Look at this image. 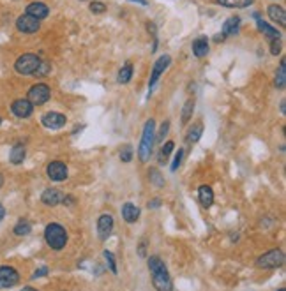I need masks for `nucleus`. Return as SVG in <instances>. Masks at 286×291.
<instances>
[{"label":"nucleus","mask_w":286,"mask_h":291,"mask_svg":"<svg viewBox=\"0 0 286 291\" xmlns=\"http://www.w3.org/2000/svg\"><path fill=\"white\" fill-rule=\"evenodd\" d=\"M140 256H141V258L145 256V240H143V242L140 243Z\"/></svg>","instance_id":"40"},{"label":"nucleus","mask_w":286,"mask_h":291,"mask_svg":"<svg viewBox=\"0 0 286 291\" xmlns=\"http://www.w3.org/2000/svg\"><path fill=\"white\" fill-rule=\"evenodd\" d=\"M67 166L62 161H51L48 166H46V175H48L50 180L53 182H64L67 178Z\"/></svg>","instance_id":"8"},{"label":"nucleus","mask_w":286,"mask_h":291,"mask_svg":"<svg viewBox=\"0 0 286 291\" xmlns=\"http://www.w3.org/2000/svg\"><path fill=\"white\" fill-rule=\"evenodd\" d=\"M252 2L254 0H216V4L228 7V9H244V7L252 5Z\"/></svg>","instance_id":"23"},{"label":"nucleus","mask_w":286,"mask_h":291,"mask_svg":"<svg viewBox=\"0 0 286 291\" xmlns=\"http://www.w3.org/2000/svg\"><path fill=\"white\" fill-rule=\"evenodd\" d=\"M193 55L194 57H198V58H202V57H205V55L209 53V39L205 37V35H202V37H198V39H194L193 41Z\"/></svg>","instance_id":"18"},{"label":"nucleus","mask_w":286,"mask_h":291,"mask_svg":"<svg viewBox=\"0 0 286 291\" xmlns=\"http://www.w3.org/2000/svg\"><path fill=\"white\" fill-rule=\"evenodd\" d=\"M46 274H48V267H41V268H37V270L34 272V279H37V277H44L46 275Z\"/></svg>","instance_id":"38"},{"label":"nucleus","mask_w":286,"mask_h":291,"mask_svg":"<svg viewBox=\"0 0 286 291\" xmlns=\"http://www.w3.org/2000/svg\"><path fill=\"white\" fill-rule=\"evenodd\" d=\"M90 11L96 13V15H101V13L106 11V5L102 4V2H92V4H90Z\"/></svg>","instance_id":"35"},{"label":"nucleus","mask_w":286,"mask_h":291,"mask_svg":"<svg viewBox=\"0 0 286 291\" xmlns=\"http://www.w3.org/2000/svg\"><path fill=\"white\" fill-rule=\"evenodd\" d=\"M102 256H104V259H106L108 267H110L112 274H117V261H115V256H113V252L104 251V252H102Z\"/></svg>","instance_id":"32"},{"label":"nucleus","mask_w":286,"mask_h":291,"mask_svg":"<svg viewBox=\"0 0 286 291\" xmlns=\"http://www.w3.org/2000/svg\"><path fill=\"white\" fill-rule=\"evenodd\" d=\"M21 291H37V290H35V288H32V286H25Z\"/></svg>","instance_id":"43"},{"label":"nucleus","mask_w":286,"mask_h":291,"mask_svg":"<svg viewBox=\"0 0 286 291\" xmlns=\"http://www.w3.org/2000/svg\"><path fill=\"white\" fill-rule=\"evenodd\" d=\"M276 87L279 88V90H285L286 87V60L283 58L281 64H279V69L276 71Z\"/></svg>","instance_id":"25"},{"label":"nucleus","mask_w":286,"mask_h":291,"mask_svg":"<svg viewBox=\"0 0 286 291\" xmlns=\"http://www.w3.org/2000/svg\"><path fill=\"white\" fill-rule=\"evenodd\" d=\"M44 240L53 251H62L67 245V231H66L62 224L50 223L44 228Z\"/></svg>","instance_id":"3"},{"label":"nucleus","mask_w":286,"mask_h":291,"mask_svg":"<svg viewBox=\"0 0 286 291\" xmlns=\"http://www.w3.org/2000/svg\"><path fill=\"white\" fill-rule=\"evenodd\" d=\"M0 124H2V116H0Z\"/></svg>","instance_id":"46"},{"label":"nucleus","mask_w":286,"mask_h":291,"mask_svg":"<svg viewBox=\"0 0 286 291\" xmlns=\"http://www.w3.org/2000/svg\"><path fill=\"white\" fill-rule=\"evenodd\" d=\"M154 141H155V122L154 118L145 122L143 126V132H141V141L138 146V157L141 162L151 161L152 150H154Z\"/></svg>","instance_id":"2"},{"label":"nucleus","mask_w":286,"mask_h":291,"mask_svg":"<svg viewBox=\"0 0 286 291\" xmlns=\"http://www.w3.org/2000/svg\"><path fill=\"white\" fill-rule=\"evenodd\" d=\"M39 64H41V58H39L37 55L23 53L16 58L15 71L18 74H23V76H32V74H35V71H37Z\"/></svg>","instance_id":"4"},{"label":"nucleus","mask_w":286,"mask_h":291,"mask_svg":"<svg viewBox=\"0 0 286 291\" xmlns=\"http://www.w3.org/2000/svg\"><path fill=\"white\" fill-rule=\"evenodd\" d=\"M16 237H27L30 231H32V224L27 221V219H19L18 223L15 224V228H13Z\"/></svg>","instance_id":"26"},{"label":"nucleus","mask_w":286,"mask_h":291,"mask_svg":"<svg viewBox=\"0 0 286 291\" xmlns=\"http://www.w3.org/2000/svg\"><path fill=\"white\" fill-rule=\"evenodd\" d=\"M281 49H283V46H281V41H279V39L270 41V53L272 55H279L281 53Z\"/></svg>","instance_id":"36"},{"label":"nucleus","mask_w":286,"mask_h":291,"mask_svg":"<svg viewBox=\"0 0 286 291\" xmlns=\"http://www.w3.org/2000/svg\"><path fill=\"white\" fill-rule=\"evenodd\" d=\"M182 157H184V150H182V148H179V152L175 154L173 162H171V171H177V168H179L180 162H182Z\"/></svg>","instance_id":"34"},{"label":"nucleus","mask_w":286,"mask_h":291,"mask_svg":"<svg viewBox=\"0 0 286 291\" xmlns=\"http://www.w3.org/2000/svg\"><path fill=\"white\" fill-rule=\"evenodd\" d=\"M161 207V199L159 198H154L152 201H149V209H157Z\"/></svg>","instance_id":"39"},{"label":"nucleus","mask_w":286,"mask_h":291,"mask_svg":"<svg viewBox=\"0 0 286 291\" xmlns=\"http://www.w3.org/2000/svg\"><path fill=\"white\" fill-rule=\"evenodd\" d=\"M149 270L152 274V282L157 291H173V282L168 274V268L159 256L149 258Z\"/></svg>","instance_id":"1"},{"label":"nucleus","mask_w":286,"mask_h":291,"mask_svg":"<svg viewBox=\"0 0 286 291\" xmlns=\"http://www.w3.org/2000/svg\"><path fill=\"white\" fill-rule=\"evenodd\" d=\"M269 18L272 19V21H276V23H279L281 27H285L286 25V11L283 5H277V4H270L269 5Z\"/></svg>","instance_id":"17"},{"label":"nucleus","mask_w":286,"mask_h":291,"mask_svg":"<svg viewBox=\"0 0 286 291\" xmlns=\"http://www.w3.org/2000/svg\"><path fill=\"white\" fill-rule=\"evenodd\" d=\"M64 194L60 193L58 189H44V193L41 194V201H43L46 207H57V205L62 203Z\"/></svg>","instance_id":"15"},{"label":"nucleus","mask_w":286,"mask_h":291,"mask_svg":"<svg viewBox=\"0 0 286 291\" xmlns=\"http://www.w3.org/2000/svg\"><path fill=\"white\" fill-rule=\"evenodd\" d=\"M16 29H18V32H21V34H35V32L41 29V21L29 15H21L16 19Z\"/></svg>","instance_id":"9"},{"label":"nucleus","mask_w":286,"mask_h":291,"mask_svg":"<svg viewBox=\"0 0 286 291\" xmlns=\"http://www.w3.org/2000/svg\"><path fill=\"white\" fill-rule=\"evenodd\" d=\"M2 185H4V177H2V173H0V189H2Z\"/></svg>","instance_id":"44"},{"label":"nucleus","mask_w":286,"mask_h":291,"mask_svg":"<svg viewBox=\"0 0 286 291\" xmlns=\"http://www.w3.org/2000/svg\"><path fill=\"white\" fill-rule=\"evenodd\" d=\"M193 112H194V101L193 99H187L182 108V124H187L191 120V116H193Z\"/></svg>","instance_id":"28"},{"label":"nucleus","mask_w":286,"mask_h":291,"mask_svg":"<svg viewBox=\"0 0 286 291\" xmlns=\"http://www.w3.org/2000/svg\"><path fill=\"white\" fill-rule=\"evenodd\" d=\"M254 18H256V25H258V30L262 32L263 35L267 39H270V41H276V39H281V32L277 29H274V27H270L269 23H265L263 19H260V15H254Z\"/></svg>","instance_id":"16"},{"label":"nucleus","mask_w":286,"mask_h":291,"mask_svg":"<svg viewBox=\"0 0 286 291\" xmlns=\"http://www.w3.org/2000/svg\"><path fill=\"white\" fill-rule=\"evenodd\" d=\"M170 62H171V57L170 55H161L157 60H155V64H154V67H152V74H151V81H149V88H154V85L157 81H159V78H161V74L165 73L166 69H168V65H170Z\"/></svg>","instance_id":"10"},{"label":"nucleus","mask_w":286,"mask_h":291,"mask_svg":"<svg viewBox=\"0 0 286 291\" xmlns=\"http://www.w3.org/2000/svg\"><path fill=\"white\" fill-rule=\"evenodd\" d=\"M149 178H151V182L154 185H157V187H161V185H165V178H163V175L159 173V171L155 170H151L149 171Z\"/></svg>","instance_id":"30"},{"label":"nucleus","mask_w":286,"mask_h":291,"mask_svg":"<svg viewBox=\"0 0 286 291\" xmlns=\"http://www.w3.org/2000/svg\"><path fill=\"white\" fill-rule=\"evenodd\" d=\"M66 122H67L66 115L58 112H48L41 116V124H43L46 129H53V131L55 129H62V127L66 126Z\"/></svg>","instance_id":"11"},{"label":"nucleus","mask_w":286,"mask_h":291,"mask_svg":"<svg viewBox=\"0 0 286 291\" xmlns=\"http://www.w3.org/2000/svg\"><path fill=\"white\" fill-rule=\"evenodd\" d=\"M120 161H122V162H129V161H133V148H131V145H126L124 148H122Z\"/></svg>","instance_id":"33"},{"label":"nucleus","mask_w":286,"mask_h":291,"mask_svg":"<svg viewBox=\"0 0 286 291\" xmlns=\"http://www.w3.org/2000/svg\"><path fill=\"white\" fill-rule=\"evenodd\" d=\"M131 78H133V64L131 62H127L126 65H122V69L118 71V83H122V85H126V83L131 81Z\"/></svg>","instance_id":"27"},{"label":"nucleus","mask_w":286,"mask_h":291,"mask_svg":"<svg viewBox=\"0 0 286 291\" xmlns=\"http://www.w3.org/2000/svg\"><path fill=\"white\" fill-rule=\"evenodd\" d=\"M50 97H51V88H50L46 83H37V85H32V87L29 88L27 101H29L32 106H41V104L50 101Z\"/></svg>","instance_id":"5"},{"label":"nucleus","mask_w":286,"mask_h":291,"mask_svg":"<svg viewBox=\"0 0 286 291\" xmlns=\"http://www.w3.org/2000/svg\"><path fill=\"white\" fill-rule=\"evenodd\" d=\"M168 129H170V122H165V124L161 126L159 132H157V140H159V141L165 140V136L168 134Z\"/></svg>","instance_id":"37"},{"label":"nucleus","mask_w":286,"mask_h":291,"mask_svg":"<svg viewBox=\"0 0 286 291\" xmlns=\"http://www.w3.org/2000/svg\"><path fill=\"white\" fill-rule=\"evenodd\" d=\"M112 229H113V217L110 213H102L99 215L97 219V235L101 240H106L110 235H112Z\"/></svg>","instance_id":"13"},{"label":"nucleus","mask_w":286,"mask_h":291,"mask_svg":"<svg viewBox=\"0 0 286 291\" xmlns=\"http://www.w3.org/2000/svg\"><path fill=\"white\" fill-rule=\"evenodd\" d=\"M19 281V274L15 267L4 265L0 267V290H9V288L16 286Z\"/></svg>","instance_id":"7"},{"label":"nucleus","mask_w":286,"mask_h":291,"mask_svg":"<svg viewBox=\"0 0 286 291\" xmlns=\"http://www.w3.org/2000/svg\"><path fill=\"white\" fill-rule=\"evenodd\" d=\"M129 2H136V4H141V5H147V0H129Z\"/></svg>","instance_id":"42"},{"label":"nucleus","mask_w":286,"mask_h":291,"mask_svg":"<svg viewBox=\"0 0 286 291\" xmlns=\"http://www.w3.org/2000/svg\"><path fill=\"white\" fill-rule=\"evenodd\" d=\"M5 217V209H4V205L0 203V221Z\"/></svg>","instance_id":"41"},{"label":"nucleus","mask_w":286,"mask_h":291,"mask_svg":"<svg viewBox=\"0 0 286 291\" xmlns=\"http://www.w3.org/2000/svg\"><path fill=\"white\" fill-rule=\"evenodd\" d=\"M25 15H29L41 21V19H44L50 15V7L44 4V2H30V4L27 5V9H25Z\"/></svg>","instance_id":"14"},{"label":"nucleus","mask_w":286,"mask_h":291,"mask_svg":"<svg viewBox=\"0 0 286 291\" xmlns=\"http://www.w3.org/2000/svg\"><path fill=\"white\" fill-rule=\"evenodd\" d=\"M25 155H27V148H25V145L18 143V145H15L13 148H11L9 161L13 162V164H21V162L25 161Z\"/></svg>","instance_id":"21"},{"label":"nucleus","mask_w":286,"mask_h":291,"mask_svg":"<svg viewBox=\"0 0 286 291\" xmlns=\"http://www.w3.org/2000/svg\"><path fill=\"white\" fill-rule=\"evenodd\" d=\"M285 263V252L281 249H272L256 259L258 268H279Z\"/></svg>","instance_id":"6"},{"label":"nucleus","mask_w":286,"mask_h":291,"mask_svg":"<svg viewBox=\"0 0 286 291\" xmlns=\"http://www.w3.org/2000/svg\"><path fill=\"white\" fill-rule=\"evenodd\" d=\"M277 291H286V288H279V290H277Z\"/></svg>","instance_id":"45"},{"label":"nucleus","mask_w":286,"mask_h":291,"mask_svg":"<svg viewBox=\"0 0 286 291\" xmlns=\"http://www.w3.org/2000/svg\"><path fill=\"white\" fill-rule=\"evenodd\" d=\"M50 71H51V64H50L48 60H41V64H39V67H37V71H35L34 76L44 78V76H48Z\"/></svg>","instance_id":"29"},{"label":"nucleus","mask_w":286,"mask_h":291,"mask_svg":"<svg viewBox=\"0 0 286 291\" xmlns=\"http://www.w3.org/2000/svg\"><path fill=\"white\" fill-rule=\"evenodd\" d=\"M202 132H203V124H202V122H196V124H193V127H191L189 131H187L185 141H187V143H196V141L202 138Z\"/></svg>","instance_id":"24"},{"label":"nucleus","mask_w":286,"mask_h":291,"mask_svg":"<svg viewBox=\"0 0 286 291\" xmlns=\"http://www.w3.org/2000/svg\"><path fill=\"white\" fill-rule=\"evenodd\" d=\"M11 112H13L15 116H18V118H29V116L32 115V112H34V106H32L27 99H16V101H13V104H11Z\"/></svg>","instance_id":"12"},{"label":"nucleus","mask_w":286,"mask_h":291,"mask_svg":"<svg viewBox=\"0 0 286 291\" xmlns=\"http://www.w3.org/2000/svg\"><path fill=\"white\" fill-rule=\"evenodd\" d=\"M173 146H175L173 141H166L165 146L161 148V155H159V161H161V162H166V159H168V155H170L171 150H173Z\"/></svg>","instance_id":"31"},{"label":"nucleus","mask_w":286,"mask_h":291,"mask_svg":"<svg viewBox=\"0 0 286 291\" xmlns=\"http://www.w3.org/2000/svg\"><path fill=\"white\" fill-rule=\"evenodd\" d=\"M198 198H200V203H202V207H205V209L212 207V203H214V191H212V187H210V185H200Z\"/></svg>","instance_id":"20"},{"label":"nucleus","mask_w":286,"mask_h":291,"mask_svg":"<svg viewBox=\"0 0 286 291\" xmlns=\"http://www.w3.org/2000/svg\"><path fill=\"white\" fill-rule=\"evenodd\" d=\"M122 217L129 224L136 223L140 219V209L133 203H124V207H122Z\"/></svg>","instance_id":"19"},{"label":"nucleus","mask_w":286,"mask_h":291,"mask_svg":"<svg viewBox=\"0 0 286 291\" xmlns=\"http://www.w3.org/2000/svg\"><path fill=\"white\" fill-rule=\"evenodd\" d=\"M238 27H240V18H238V16H232V18H228L224 21L223 32H221V34H223L224 37H226V35H235L238 32Z\"/></svg>","instance_id":"22"}]
</instances>
